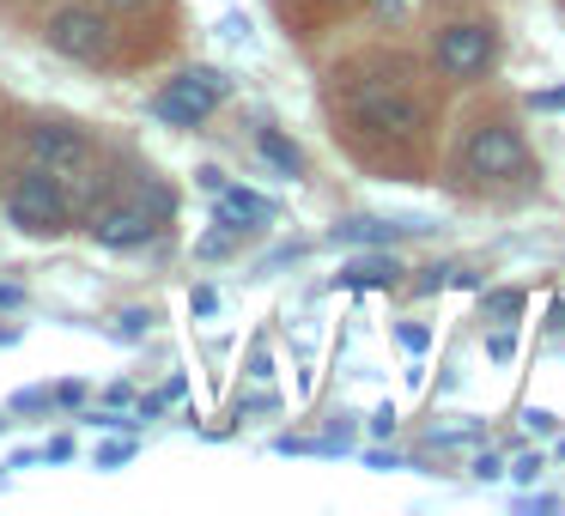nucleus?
I'll return each mask as SVG.
<instances>
[{"label":"nucleus","instance_id":"nucleus-1","mask_svg":"<svg viewBox=\"0 0 565 516\" xmlns=\"http://www.w3.org/2000/svg\"><path fill=\"white\" fill-rule=\"evenodd\" d=\"M334 140L353 147V159L377 164L390 176H414L438 140V92L431 67L402 50H359L329 67L322 79Z\"/></svg>","mask_w":565,"mask_h":516},{"label":"nucleus","instance_id":"nucleus-2","mask_svg":"<svg viewBox=\"0 0 565 516\" xmlns=\"http://www.w3.org/2000/svg\"><path fill=\"white\" fill-rule=\"evenodd\" d=\"M456 183L475 189V195L492 201H523L529 189L541 183V164L523 140V122H516L504 104H487L462 122V140H456Z\"/></svg>","mask_w":565,"mask_h":516},{"label":"nucleus","instance_id":"nucleus-3","mask_svg":"<svg viewBox=\"0 0 565 516\" xmlns=\"http://www.w3.org/2000/svg\"><path fill=\"white\" fill-rule=\"evenodd\" d=\"M499 13L492 0H426V67L450 86H487L499 74Z\"/></svg>","mask_w":565,"mask_h":516},{"label":"nucleus","instance_id":"nucleus-4","mask_svg":"<svg viewBox=\"0 0 565 516\" xmlns=\"http://www.w3.org/2000/svg\"><path fill=\"white\" fill-rule=\"evenodd\" d=\"M19 152H25V164H38V171H50L55 183H67L79 195V189H104L110 183V152H104V140L92 135L86 122H74V116H50V110H31L25 122H19Z\"/></svg>","mask_w":565,"mask_h":516},{"label":"nucleus","instance_id":"nucleus-5","mask_svg":"<svg viewBox=\"0 0 565 516\" xmlns=\"http://www.w3.org/2000/svg\"><path fill=\"white\" fill-rule=\"evenodd\" d=\"M38 37L43 50H55L62 62L74 67H122V31L116 19L104 13L98 0H55L50 13L38 19Z\"/></svg>","mask_w":565,"mask_h":516},{"label":"nucleus","instance_id":"nucleus-6","mask_svg":"<svg viewBox=\"0 0 565 516\" xmlns=\"http://www.w3.org/2000/svg\"><path fill=\"white\" fill-rule=\"evenodd\" d=\"M159 183L152 171L135 176V189H110L104 183V195L86 207V237L98 249H116V256H128V249H147L152 237L164 232V219H171V201H152L147 207V189Z\"/></svg>","mask_w":565,"mask_h":516},{"label":"nucleus","instance_id":"nucleus-7","mask_svg":"<svg viewBox=\"0 0 565 516\" xmlns=\"http://www.w3.org/2000/svg\"><path fill=\"white\" fill-rule=\"evenodd\" d=\"M0 213H7V225H19L25 237H62V232H74V189L55 183L38 164H19V171H7V183H0Z\"/></svg>","mask_w":565,"mask_h":516},{"label":"nucleus","instance_id":"nucleus-8","mask_svg":"<svg viewBox=\"0 0 565 516\" xmlns=\"http://www.w3.org/2000/svg\"><path fill=\"white\" fill-rule=\"evenodd\" d=\"M225 74L220 67H183L177 79H164V92L152 98V116H164L171 128H201L225 104Z\"/></svg>","mask_w":565,"mask_h":516},{"label":"nucleus","instance_id":"nucleus-9","mask_svg":"<svg viewBox=\"0 0 565 516\" xmlns=\"http://www.w3.org/2000/svg\"><path fill=\"white\" fill-rule=\"evenodd\" d=\"M213 219H220L232 237H244V232H256V225H274V201L256 195V189H232V183H225L220 195H213Z\"/></svg>","mask_w":565,"mask_h":516},{"label":"nucleus","instance_id":"nucleus-10","mask_svg":"<svg viewBox=\"0 0 565 516\" xmlns=\"http://www.w3.org/2000/svg\"><path fill=\"white\" fill-rule=\"evenodd\" d=\"M365 0H280V19L298 31V37H317V31L341 25L347 13H359Z\"/></svg>","mask_w":565,"mask_h":516},{"label":"nucleus","instance_id":"nucleus-11","mask_svg":"<svg viewBox=\"0 0 565 516\" xmlns=\"http://www.w3.org/2000/svg\"><path fill=\"white\" fill-rule=\"evenodd\" d=\"M249 140H256V152H262V159H268L280 176H292V183L310 171V164H305V147H298V140H286L274 122H256V128H249Z\"/></svg>","mask_w":565,"mask_h":516},{"label":"nucleus","instance_id":"nucleus-12","mask_svg":"<svg viewBox=\"0 0 565 516\" xmlns=\"http://www.w3.org/2000/svg\"><path fill=\"white\" fill-rule=\"evenodd\" d=\"M419 232V225H390V219H341L334 244H395V237Z\"/></svg>","mask_w":565,"mask_h":516},{"label":"nucleus","instance_id":"nucleus-13","mask_svg":"<svg viewBox=\"0 0 565 516\" xmlns=\"http://www.w3.org/2000/svg\"><path fill=\"white\" fill-rule=\"evenodd\" d=\"M395 273H402L395 256H359L341 268V286H395Z\"/></svg>","mask_w":565,"mask_h":516},{"label":"nucleus","instance_id":"nucleus-14","mask_svg":"<svg viewBox=\"0 0 565 516\" xmlns=\"http://www.w3.org/2000/svg\"><path fill=\"white\" fill-rule=\"evenodd\" d=\"M110 19H128V25H140V19H164L171 13V0H98Z\"/></svg>","mask_w":565,"mask_h":516},{"label":"nucleus","instance_id":"nucleus-15","mask_svg":"<svg viewBox=\"0 0 565 516\" xmlns=\"http://www.w3.org/2000/svg\"><path fill=\"white\" fill-rule=\"evenodd\" d=\"M487 316L492 322H516L523 316V292H487Z\"/></svg>","mask_w":565,"mask_h":516},{"label":"nucleus","instance_id":"nucleus-16","mask_svg":"<svg viewBox=\"0 0 565 516\" xmlns=\"http://www.w3.org/2000/svg\"><path fill=\"white\" fill-rule=\"evenodd\" d=\"M487 353H492V358H499V365H504V358L516 353V334H511V329H492V334H487Z\"/></svg>","mask_w":565,"mask_h":516},{"label":"nucleus","instance_id":"nucleus-17","mask_svg":"<svg viewBox=\"0 0 565 516\" xmlns=\"http://www.w3.org/2000/svg\"><path fill=\"white\" fill-rule=\"evenodd\" d=\"M147 329H152V310H122V334H128V341H140Z\"/></svg>","mask_w":565,"mask_h":516},{"label":"nucleus","instance_id":"nucleus-18","mask_svg":"<svg viewBox=\"0 0 565 516\" xmlns=\"http://www.w3.org/2000/svg\"><path fill=\"white\" fill-rule=\"evenodd\" d=\"M128 455H135V443H104V450H98V467H122Z\"/></svg>","mask_w":565,"mask_h":516},{"label":"nucleus","instance_id":"nucleus-19","mask_svg":"<svg viewBox=\"0 0 565 516\" xmlns=\"http://www.w3.org/2000/svg\"><path fill=\"white\" fill-rule=\"evenodd\" d=\"M201 189H207V195H220V189H225V171H213V164H201Z\"/></svg>","mask_w":565,"mask_h":516},{"label":"nucleus","instance_id":"nucleus-20","mask_svg":"<svg viewBox=\"0 0 565 516\" xmlns=\"http://www.w3.org/2000/svg\"><path fill=\"white\" fill-rule=\"evenodd\" d=\"M13 407H19V413H31V407H50V395H43V389H25Z\"/></svg>","mask_w":565,"mask_h":516},{"label":"nucleus","instance_id":"nucleus-21","mask_svg":"<svg viewBox=\"0 0 565 516\" xmlns=\"http://www.w3.org/2000/svg\"><path fill=\"white\" fill-rule=\"evenodd\" d=\"M535 110H565V92H541V98H535Z\"/></svg>","mask_w":565,"mask_h":516},{"label":"nucleus","instance_id":"nucleus-22","mask_svg":"<svg viewBox=\"0 0 565 516\" xmlns=\"http://www.w3.org/2000/svg\"><path fill=\"white\" fill-rule=\"evenodd\" d=\"M0 116H7V110H0Z\"/></svg>","mask_w":565,"mask_h":516}]
</instances>
